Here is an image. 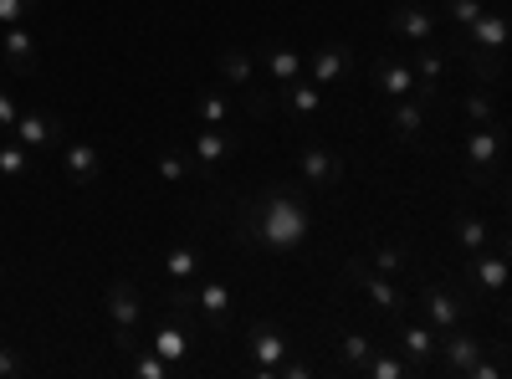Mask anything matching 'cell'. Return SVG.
Returning <instances> with one entry per match:
<instances>
[{
  "mask_svg": "<svg viewBox=\"0 0 512 379\" xmlns=\"http://www.w3.org/2000/svg\"><path fill=\"white\" fill-rule=\"evenodd\" d=\"M287 108H292V113H303V118H308V113H318V108H323L318 82H297V88L287 93Z\"/></svg>",
  "mask_w": 512,
  "mask_h": 379,
  "instance_id": "25",
  "label": "cell"
},
{
  "mask_svg": "<svg viewBox=\"0 0 512 379\" xmlns=\"http://www.w3.org/2000/svg\"><path fill=\"white\" fill-rule=\"evenodd\" d=\"M472 277H477V287L502 292V282H507V262H502V257H482V251H477V267H472Z\"/></svg>",
  "mask_w": 512,
  "mask_h": 379,
  "instance_id": "23",
  "label": "cell"
},
{
  "mask_svg": "<svg viewBox=\"0 0 512 379\" xmlns=\"http://www.w3.org/2000/svg\"><path fill=\"white\" fill-rule=\"evenodd\" d=\"M134 374H139V379H169V364H164L154 349H144V354L134 359Z\"/></svg>",
  "mask_w": 512,
  "mask_h": 379,
  "instance_id": "33",
  "label": "cell"
},
{
  "mask_svg": "<svg viewBox=\"0 0 512 379\" xmlns=\"http://www.w3.org/2000/svg\"><path fill=\"white\" fill-rule=\"evenodd\" d=\"M26 170H31V149L16 144V139H11V144H0V175H6V180H21Z\"/></svg>",
  "mask_w": 512,
  "mask_h": 379,
  "instance_id": "22",
  "label": "cell"
},
{
  "mask_svg": "<svg viewBox=\"0 0 512 379\" xmlns=\"http://www.w3.org/2000/svg\"><path fill=\"white\" fill-rule=\"evenodd\" d=\"M149 349H154L169 369H175V364H185V359H190V333H185V328H175V323H164V328H154Z\"/></svg>",
  "mask_w": 512,
  "mask_h": 379,
  "instance_id": "16",
  "label": "cell"
},
{
  "mask_svg": "<svg viewBox=\"0 0 512 379\" xmlns=\"http://www.w3.org/2000/svg\"><path fill=\"white\" fill-rule=\"evenodd\" d=\"M164 272L175 277V282H195V272H200V251L195 246H175L164 257Z\"/></svg>",
  "mask_w": 512,
  "mask_h": 379,
  "instance_id": "21",
  "label": "cell"
},
{
  "mask_svg": "<svg viewBox=\"0 0 512 379\" xmlns=\"http://www.w3.org/2000/svg\"><path fill=\"white\" fill-rule=\"evenodd\" d=\"M497 149H502V134L492 129V123H487V129H472V134H466V159L477 164V175H472L477 185H482V170L497 159Z\"/></svg>",
  "mask_w": 512,
  "mask_h": 379,
  "instance_id": "17",
  "label": "cell"
},
{
  "mask_svg": "<svg viewBox=\"0 0 512 379\" xmlns=\"http://www.w3.org/2000/svg\"><path fill=\"white\" fill-rule=\"evenodd\" d=\"M195 108H200V118H205V123H226V118H231V103H226L221 93H205Z\"/></svg>",
  "mask_w": 512,
  "mask_h": 379,
  "instance_id": "32",
  "label": "cell"
},
{
  "mask_svg": "<svg viewBox=\"0 0 512 379\" xmlns=\"http://www.w3.org/2000/svg\"><path fill=\"white\" fill-rule=\"evenodd\" d=\"M0 52H6V62H11L16 77H31V72H36V41H31L26 26H6V41H0Z\"/></svg>",
  "mask_w": 512,
  "mask_h": 379,
  "instance_id": "12",
  "label": "cell"
},
{
  "mask_svg": "<svg viewBox=\"0 0 512 379\" xmlns=\"http://www.w3.org/2000/svg\"><path fill=\"white\" fill-rule=\"evenodd\" d=\"M36 11V0H0V26H21Z\"/></svg>",
  "mask_w": 512,
  "mask_h": 379,
  "instance_id": "34",
  "label": "cell"
},
{
  "mask_svg": "<svg viewBox=\"0 0 512 379\" xmlns=\"http://www.w3.org/2000/svg\"><path fill=\"white\" fill-rule=\"evenodd\" d=\"M11 139L26 144V149H47V144L67 139V134H62V123H52L47 113H21V118H16V129H11Z\"/></svg>",
  "mask_w": 512,
  "mask_h": 379,
  "instance_id": "8",
  "label": "cell"
},
{
  "mask_svg": "<svg viewBox=\"0 0 512 379\" xmlns=\"http://www.w3.org/2000/svg\"><path fill=\"white\" fill-rule=\"evenodd\" d=\"M400 349L410 359H431L436 354V328L431 323H400Z\"/></svg>",
  "mask_w": 512,
  "mask_h": 379,
  "instance_id": "19",
  "label": "cell"
},
{
  "mask_svg": "<svg viewBox=\"0 0 512 379\" xmlns=\"http://www.w3.org/2000/svg\"><path fill=\"white\" fill-rule=\"evenodd\" d=\"M16 118H21V108H16V98L0 88V134H11L16 129Z\"/></svg>",
  "mask_w": 512,
  "mask_h": 379,
  "instance_id": "37",
  "label": "cell"
},
{
  "mask_svg": "<svg viewBox=\"0 0 512 379\" xmlns=\"http://www.w3.org/2000/svg\"><path fill=\"white\" fill-rule=\"evenodd\" d=\"M231 149H236V139H226L216 123H205V129L195 134V159H200V164H221Z\"/></svg>",
  "mask_w": 512,
  "mask_h": 379,
  "instance_id": "18",
  "label": "cell"
},
{
  "mask_svg": "<svg viewBox=\"0 0 512 379\" xmlns=\"http://www.w3.org/2000/svg\"><path fill=\"white\" fill-rule=\"evenodd\" d=\"M139 313H144V303H139L134 282H113V287H108V318H113V328H118V333H134Z\"/></svg>",
  "mask_w": 512,
  "mask_h": 379,
  "instance_id": "10",
  "label": "cell"
},
{
  "mask_svg": "<svg viewBox=\"0 0 512 379\" xmlns=\"http://www.w3.org/2000/svg\"><path fill=\"white\" fill-rule=\"evenodd\" d=\"M420 303H425V323H431L436 333H446V328H456L466 318V303H456L451 292H436V287H425Z\"/></svg>",
  "mask_w": 512,
  "mask_h": 379,
  "instance_id": "11",
  "label": "cell"
},
{
  "mask_svg": "<svg viewBox=\"0 0 512 379\" xmlns=\"http://www.w3.org/2000/svg\"><path fill=\"white\" fill-rule=\"evenodd\" d=\"M185 170H190V164H185V159H175V154L159 159V180H185Z\"/></svg>",
  "mask_w": 512,
  "mask_h": 379,
  "instance_id": "38",
  "label": "cell"
},
{
  "mask_svg": "<svg viewBox=\"0 0 512 379\" xmlns=\"http://www.w3.org/2000/svg\"><path fill=\"white\" fill-rule=\"evenodd\" d=\"M195 308L210 318V328H216V333H231V323H226V313H231V287H226L221 277L200 282V292H195Z\"/></svg>",
  "mask_w": 512,
  "mask_h": 379,
  "instance_id": "6",
  "label": "cell"
},
{
  "mask_svg": "<svg viewBox=\"0 0 512 379\" xmlns=\"http://www.w3.org/2000/svg\"><path fill=\"white\" fill-rule=\"evenodd\" d=\"M297 175H303L308 185H323V190H328V185L344 180V164H338L328 149H313V144H308L303 154H297Z\"/></svg>",
  "mask_w": 512,
  "mask_h": 379,
  "instance_id": "7",
  "label": "cell"
},
{
  "mask_svg": "<svg viewBox=\"0 0 512 379\" xmlns=\"http://www.w3.org/2000/svg\"><path fill=\"white\" fill-rule=\"evenodd\" d=\"M221 77L226 82H251V57L246 52H226L221 57Z\"/></svg>",
  "mask_w": 512,
  "mask_h": 379,
  "instance_id": "30",
  "label": "cell"
},
{
  "mask_svg": "<svg viewBox=\"0 0 512 379\" xmlns=\"http://www.w3.org/2000/svg\"><path fill=\"white\" fill-rule=\"evenodd\" d=\"M374 82L384 98H415V67L410 57H379L374 62Z\"/></svg>",
  "mask_w": 512,
  "mask_h": 379,
  "instance_id": "4",
  "label": "cell"
},
{
  "mask_svg": "<svg viewBox=\"0 0 512 379\" xmlns=\"http://www.w3.org/2000/svg\"><path fill=\"white\" fill-rule=\"evenodd\" d=\"M466 118H472V123H492L497 118V103H492V93H472V98H466Z\"/></svg>",
  "mask_w": 512,
  "mask_h": 379,
  "instance_id": "31",
  "label": "cell"
},
{
  "mask_svg": "<svg viewBox=\"0 0 512 379\" xmlns=\"http://www.w3.org/2000/svg\"><path fill=\"white\" fill-rule=\"evenodd\" d=\"M267 72H272L277 82H292L297 72H303V57H297L292 47H272V52H267Z\"/></svg>",
  "mask_w": 512,
  "mask_h": 379,
  "instance_id": "24",
  "label": "cell"
},
{
  "mask_svg": "<svg viewBox=\"0 0 512 379\" xmlns=\"http://www.w3.org/2000/svg\"><path fill=\"white\" fill-rule=\"evenodd\" d=\"M251 354H256V364H262V374H272V369L287 359V339H282L277 328L256 323V328H251Z\"/></svg>",
  "mask_w": 512,
  "mask_h": 379,
  "instance_id": "15",
  "label": "cell"
},
{
  "mask_svg": "<svg viewBox=\"0 0 512 379\" xmlns=\"http://www.w3.org/2000/svg\"><path fill=\"white\" fill-rule=\"evenodd\" d=\"M441 16H446L451 26H461V31H466V26H472V21L482 16V0H446V11H441Z\"/></svg>",
  "mask_w": 512,
  "mask_h": 379,
  "instance_id": "28",
  "label": "cell"
},
{
  "mask_svg": "<svg viewBox=\"0 0 512 379\" xmlns=\"http://www.w3.org/2000/svg\"><path fill=\"white\" fill-rule=\"evenodd\" d=\"M303 67L313 72V82L323 88V82H333V77H344L349 67H354V52L344 47V41H333V47H318L313 57H303Z\"/></svg>",
  "mask_w": 512,
  "mask_h": 379,
  "instance_id": "9",
  "label": "cell"
},
{
  "mask_svg": "<svg viewBox=\"0 0 512 379\" xmlns=\"http://www.w3.org/2000/svg\"><path fill=\"white\" fill-rule=\"evenodd\" d=\"M472 77H487V82H497L502 77V52H472Z\"/></svg>",
  "mask_w": 512,
  "mask_h": 379,
  "instance_id": "29",
  "label": "cell"
},
{
  "mask_svg": "<svg viewBox=\"0 0 512 379\" xmlns=\"http://www.w3.org/2000/svg\"><path fill=\"white\" fill-rule=\"evenodd\" d=\"M436 344H441V369L446 374H466L477 359H482V339H472V333H456V328H446V333H436Z\"/></svg>",
  "mask_w": 512,
  "mask_h": 379,
  "instance_id": "3",
  "label": "cell"
},
{
  "mask_svg": "<svg viewBox=\"0 0 512 379\" xmlns=\"http://www.w3.org/2000/svg\"><path fill=\"white\" fill-rule=\"evenodd\" d=\"M241 231L256 236V241H267V246H277V251H292V246L308 241L313 216H308V205L297 200L292 190H272L262 205H251L241 216Z\"/></svg>",
  "mask_w": 512,
  "mask_h": 379,
  "instance_id": "1",
  "label": "cell"
},
{
  "mask_svg": "<svg viewBox=\"0 0 512 379\" xmlns=\"http://www.w3.org/2000/svg\"><path fill=\"white\" fill-rule=\"evenodd\" d=\"M62 170L72 175V185H93V180L103 175V154H98V144L72 139V144L62 149Z\"/></svg>",
  "mask_w": 512,
  "mask_h": 379,
  "instance_id": "5",
  "label": "cell"
},
{
  "mask_svg": "<svg viewBox=\"0 0 512 379\" xmlns=\"http://www.w3.org/2000/svg\"><path fill=\"white\" fill-rule=\"evenodd\" d=\"M374 267H379L384 277H395V272L405 267V251H395V246H379V251H374Z\"/></svg>",
  "mask_w": 512,
  "mask_h": 379,
  "instance_id": "36",
  "label": "cell"
},
{
  "mask_svg": "<svg viewBox=\"0 0 512 379\" xmlns=\"http://www.w3.org/2000/svg\"><path fill=\"white\" fill-rule=\"evenodd\" d=\"M364 374H374V379H400V374H410V364H405L400 354H379V359L369 354V359H364Z\"/></svg>",
  "mask_w": 512,
  "mask_h": 379,
  "instance_id": "26",
  "label": "cell"
},
{
  "mask_svg": "<svg viewBox=\"0 0 512 379\" xmlns=\"http://www.w3.org/2000/svg\"><path fill=\"white\" fill-rule=\"evenodd\" d=\"M436 26H441V16H431L425 6H400V11L390 16V31H395V36H410V41H431Z\"/></svg>",
  "mask_w": 512,
  "mask_h": 379,
  "instance_id": "13",
  "label": "cell"
},
{
  "mask_svg": "<svg viewBox=\"0 0 512 379\" xmlns=\"http://www.w3.org/2000/svg\"><path fill=\"white\" fill-rule=\"evenodd\" d=\"M466 36H472L477 52H502L507 47V16L502 11H482L472 26H466Z\"/></svg>",
  "mask_w": 512,
  "mask_h": 379,
  "instance_id": "14",
  "label": "cell"
},
{
  "mask_svg": "<svg viewBox=\"0 0 512 379\" xmlns=\"http://www.w3.org/2000/svg\"><path fill=\"white\" fill-rule=\"evenodd\" d=\"M16 374H21V359H16L6 344H0V379H16Z\"/></svg>",
  "mask_w": 512,
  "mask_h": 379,
  "instance_id": "39",
  "label": "cell"
},
{
  "mask_svg": "<svg viewBox=\"0 0 512 379\" xmlns=\"http://www.w3.org/2000/svg\"><path fill=\"white\" fill-rule=\"evenodd\" d=\"M390 123H395V134L400 139H420V98H395V113H390Z\"/></svg>",
  "mask_w": 512,
  "mask_h": 379,
  "instance_id": "20",
  "label": "cell"
},
{
  "mask_svg": "<svg viewBox=\"0 0 512 379\" xmlns=\"http://www.w3.org/2000/svg\"><path fill=\"white\" fill-rule=\"evenodd\" d=\"M374 354V344L364 339V333H349V339H344V359L354 364V369H364V359Z\"/></svg>",
  "mask_w": 512,
  "mask_h": 379,
  "instance_id": "35",
  "label": "cell"
},
{
  "mask_svg": "<svg viewBox=\"0 0 512 379\" xmlns=\"http://www.w3.org/2000/svg\"><path fill=\"white\" fill-rule=\"evenodd\" d=\"M456 231H461V241H466V251H472V257L487 246V221H482V216H456Z\"/></svg>",
  "mask_w": 512,
  "mask_h": 379,
  "instance_id": "27",
  "label": "cell"
},
{
  "mask_svg": "<svg viewBox=\"0 0 512 379\" xmlns=\"http://www.w3.org/2000/svg\"><path fill=\"white\" fill-rule=\"evenodd\" d=\"M349 277L369 292V303H374L379 313H390V318H400V313H405V292H400L390 277H384V272H369V267L354 257V262H349Z\"/></svg>",
  "mask_w": 512,
  "mask_h": 379,
  "instance_id": "2",
  "label": "cell"
}]
</instances>
